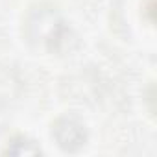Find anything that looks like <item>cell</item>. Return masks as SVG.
I'll return each mask as SVG.
<instances>
[{
    "label": "cell",
    "mask_w": 157,
    "mask_h": 157,
    "mask_svg": "<svg viewBox=\"0 0 157 157\" xmlns=\"http://www.w3.org/2000/svg\"><path fill=\"white\" fill-rule=\"evenodd\" d=\"M52 137L63 150L74 151L85 142V129L83 126L72 117H61L52 126Z\"/></svg>",
    "instance_id": "1"
}]
</instances>
